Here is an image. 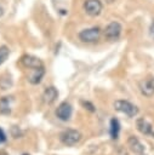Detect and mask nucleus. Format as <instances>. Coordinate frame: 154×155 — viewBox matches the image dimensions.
<instances>
[{
  "label": "nucleus",
  "instance_id": "obj_1",
  "mask_svg": "<svg viewBox=\"0 0 154 155\" xmlns=\"http://www.w3.org/2000/svg\"><path fill=\"white\" fill-rule=\"evenodd\" d=\"M114 109L118 110V111H120V113H124L129 117H133L138 113V108L135 104H132L129 101H124V99L115 101L114 102Z\"/></svg>",
  "mask_w": 154,
  "mask_h": 155
},
{
  "label": "nucleus",
  "instance_id": "obj_2",
  "mask_svg": "<svg viewBox=\"0 0 154 155\" xmlns=\"http://www.w3.org/2000/svg\"><path fill=\"white\" fill-rule=\"evenodd\" d=\"M59 139L61 142L67 145V147H72V145H75L76 143L80 142L81 139V133L76 130H65L64 132L61 133L59 136Z\"/></svg>",
  "mask_w": 154,
  "mask_h": 155
},
{
  "label": "nucleus",
  "instance_id": "obj_3",
  "mask_svg": "<svg viewBox=\"0 0 154 155\" xmlns=\"http://www.w3.org/2000/svg\"><path fill=\"white\" fill-rule=\"evenodd\" d=\"M101 35V29L98 27H92V28H87V29H82L79 33V39L82 42H95L99 39Z\"/></svg>",
  "mask_w": 154,
  "mask_h": 155
},
{
  "label": "nucleus",
  "instance_id": "obj_4",
  "mask_svg": "<svg viewBox=\"0 0 154 155\" xmlns=\"http://www.w3.org/2000/svg\"><path fill=\"white\" fill-rule=\"evenodd\" d=\"M121 30H122V28L119 22H110L104 29V38L110 41L118 40L121 34Z\"/></svg>",
  "mask_w": 154,
  "mask_h": 155
},
{
  "label": "nucleus",
  "instance_id": "obj_5",
  "mask_svg": "<svg viewBox=\"0 0 154 155\" xmlns=\"http://www.w3.org/2000/svg\"><path fill=\"white\" fill-rule=\"evenodd\" d=\"M82 7H84V11L89 16L96 17V16H98L102 12L103 5H102V2L99 0H85Z\"/></svg>",
  "mask_w": 154,
  "mask_h": 155
},
{
  "label": "nucleus",
  "instance_id": "obj_6",
  "mask_svg": "<svg viewBox=\"0 0 154 155\" xmlns=\"http://www.w3.org/2000/svg\"><path fill=\"white\" fill-rule=\"evenodd\" d=\"M72 113H73V108L67 102L61 103L58 105V108L56 109V116L62 121H68L72 116Z\"/></svg>",
  "mask_w": 154,
  "mask_h": 155
},
{
  "label": "nucleus",
  "instance_id": "obj_7",
  "mask_svg": "<svg viewBox=\"0 0 154 155\" xmlns=\"http://www.w3.org/2000/svg\"><path fill=\"white\" fill-rule=\"evenodd\" d=\"M139 91L146 97H152L154 94V78H147L139 82Z\"/></svg>",
  "mask_w": 154,
  "mask_h": 155
},
{
  "label": "nucleus",
  "instance_id": "obj_8",
  "mask_svg": "<svg viewBox=\"0 0 154 155\" xmlns=\"http://www.w3.org/2000/svg\"><path fill=\"white\" fill-rule=\"evenodd\" d=\"M22 64L27 68H30V69H36V68H40V67H44L42 62L38 58V57H34V56H30V54H25L22 57L21 59Z\"/></svg>",
  "mask_w": 154,
  "mask_h": 155
},
{
  "label": "nucleus",
  "instance_id": "obj_9",
  "mask_svg": "<svg viewBox=\"0 0 154 155\" xmlns=\"http://www.w3.org/2000/svg\"><path fill=\"white\" fill-rule=\"evenodd\" d=\"M136 126H137V130H138L142 134L154 137L153 127H152V125H150L147 120H144V119H138V120L136 121Z\"/></svg>",
  "mask_w": 154,
  "mask_h": 155
},
{
  "label": "nucleus",
  "instance_id": "obj_10",
  "mask_svg": "<svg viewBox=\"0 0 154 155\" xmlns=\"http://www.w3.org/2000/svg\"><path fill=\"white\" fill-rule=\"evenodd\" d=\"M58 97V91L56 87L53 86H50V87H46L44 93H42V98L44 101L47 103V104H52Z\"/></svg>",
  "mask_w": 154,
  "mask_h": 155
},
{
  "label": "nucleus",
  "instance_id": "obj_11",
  "mask_svg": "<svg viewBox=\"0 0 154 155\" xmlns=\"http://www.w3.org/2000/svg\"><path fill=\"white\" fill-rule=\"evenodd\" d=\"M127 145L129 148L131 149V151H133L135 154H142L144 151V145L135 137V136H131L127 140Z\"/></svg>",
  "mask_w": 154,
  "mask_h": 155
},
{
  "label": "nucleus",
  "instance_id": "obj_12",
  "mask_svg": "<svg viewBox=\"0 0 154 155\" xmlns=\"http://www.w3.org/2000/svg\"><path fill=\"white\" fill-rule=\"evenodd\" d=\"M44 75H45V69H44V67H40V68H36V69H33V73L30 74L28 80L32 85H38V84L41 82Z\"/></svg>",
  "mask_w": 154,
  "mask_h": 155
},
{
  "label": "nucleus",
  "instance_id": "obj_13",
  "mask_svg": "<svg viewBox=\"0 0 154 155\" xmlns=\"http://www.w3.org/2000/svg\"><path fill=\"white\" fill-rule=\"evenodd\" d=\"M11 101L12 97H2L0 99V114L8 115L11 113Z\"/></svg>",
  "mask_w": 154,
  "mask_h": 155
},
{
  "label": "nucleus",
  "instance_id": "obj_14",
  "mask_svg": "<svg viewBox=\"0 0 154 155\" xmlns=\"http://www.w3.org/2000/svg\"><path fill=\"white\" fill-rule=\"evenodd\" d=\"M119 131H120V124H119L118 119H115V117L110 119V124H109V133H110V137L113 139H116L119 137Z\"/></svg>",
  "mask_w": 154,
  "mask_h": 155
},
{
  "label": "nucleus",
  "instance_id": "obj_15",
  "mask_svg": "<svg viewBox=\"0 0 154 155\" xmlns=\"http://www.w3.org/2000/svg\"><path fill=\"white\" fill-rule=\"evenodd\" d=\"M11 85H12V81H11L10 76L4 75V76L0 78V87H1V90H7L8 87H11Z\"/></svg>",
  "mask_w": 154,
  "mask_h": 155
},
{
  "label": "nucleus",
  "instance_id": "obj_16",
  "mask_svg": "<svg viewBox=\"0 0 154 155\" xmlns=\"http://www.w3.org/2000/svg\"><path fill=\"white\" fill-rule=\"evenodd\" d=\"M10 54V48L7 46H0V65L7 59Z\"/></svg>",
  "mask_w": 154,
  "mask_h": 155
},
{
  "label": "nucleus",
  "instance_id": "obj_17",
  "mask_svg": "<svg viewBox=\"0 0 154 155\" xmlns=\"http://www.w3.org/2000/svg\"><path fill=\"white\" fill-rule=\"evenodd\" d=\"M80 104L86 109V110H89V111H91V113H93V111H96V108H95V105L91 103V102H89V101H80Z\"/></svg>",
  "mask_w": 154,
  "mask_h": 155
},
{
  "label": "nucleus",
  "instance_id": "obj_18",
  "mask_svg": "<svg viewBox=\"0 0 154 155\" xmlns=\"http://www.w3.org/2000/svg\"><path fill=\"white\" fill-rule=\"evenodd\" d=\"M5 142H6V134H5L4 130L0 128V144H2V143H5Z\"/></svg>",
  "mask_w": 154,
  "mask_h": 155
},
{
  "label": "nucleus",
  "instance_id": "obj_19",
  "mask_svg": "<svg viewBox=\"0 0 154 155\" xmlns=\"http://www.w3.org/2000/svg\"><path fill=\"white\" fill-rule=\"evenodd\" d=\"M149 33H150V36L154 39V21L152 22V24H150V28H149Z\"/></svg>",
  "mask_w": 154,
  "mask_h": 155
},
{
  "label": "nucleus",
  "instance_id": "obj_20",
  "mask_svg": "<svg viewBox=\"0 0 154 155\" xmlns=\"http://www.w3.org/2000/svg\"><path fill=\"white\" fill-rule=\"evenodd\" d=\"M2 13H4V10H2V7H1V6H0V17H1V16H2Z\"/></svg>",
  "mask_w": 154,
  "mask_h": 155
},
{
  "label": "nucleus",
  "instance_id": "obj_21",
  "mask_svg": "<svg viewBox=\"0 0 154 155\" xmlns=\"http://www.w3.org/2000/svg\"><path fill=\"white\" fill-rule=\"evenodd\" d=\"M105 1H107V2H113L114 0H105Z\"/></svg>",
  "mask_w": 154,
  "mask_h": 155
},
{
  "label": "nucleus",
  "instance_id": "obj_22",
  "mask_svg": "<svg viewBox=\"0 0 154 155\" xmlns=\"http://www.w3.org/2000/svg\"><path fill=\"white\" fill-rule=\"evenodd\" d=\"M23 155H29V154H23Z\"/></svg>",
  "mask_w": 154,
  "mask_h": 155
}]
</instances>
